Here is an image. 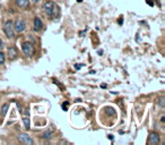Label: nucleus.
Wrapping results in <instances>:
<instances>
[{"mask_svg":"<svg viewBox=\"0 0 165 145\" xmlns=\"http://www.w3.org/2000/svg\"><path fill=\"white\" fill-rule=\"evenodd\" d=\"M42 9L49 17H57V16H59V7L53 1H49V0L45 1L42 5Z\"/></svg>","mask_w":165,"mask_h":145,"instance_id":"obj_1","label":"nucleus"},{"mask_svg":"<svg viewBox=\"0 0 165 145\" xmlns=\"http://www.w3.org/2000/svg\"><path fill=\"white\" fill-rule=\"evenodd\" d=\"M23 123H24V125H25V128L26 129H29L31 128V123H29V118L28 117H24L23 118Z\"/></svg>","mask_w":165,"mask_h":145,"instance_id":"obj_10","label":"nucleus"},{"mask_svg":"<svg viewBox=\"0 0 165 145\" xmlns=\"http://www.w3.org/2000/svg\"><path fill=\"white\" fill-rule=\"evenodd\" d=\"M25 28H26V23H25L24 19H22V18H17L14 23L15 32L22 33V32H24L25 31Z\"/></svg>","mask_w":165,"mask_h":145,"instance_id":"obj_4","label":"nucleus"},{"mask_svg":"<svg viewBox=\"0 0 165 145\" xmlns=\"http://www.w3.org/2000/svg\"><path fill=\"white\" fill-rule=\"evenodd\" d=\"M7 56L9 58V60H15L18 57V50L16 49V46H9L7 49Z\"/></svg>","mask_w":165,"mask_h":145,"instance_id":"obj_7","label":"nucleus"},{"mask_svg":"<svg viewBox=\"0 0 165 145\" xmlns=\"http://www.w3.org/2000/svg\"><path fill=\"white\" fill-rule=\"evenodd\" d=\"M77 1H78V2H81V0H77Z\"/></svg>","mask_w":165,"mask_h":145,"instance_id":"obj_20","label":"nucleus"},{"mask_svg":"<svg viewBox=\"0 0 165 145\" xmlns=\"http://www.w3.org/2000/svg\"><path fill=\"white\" fill-rule=\"evenodd\" d=\"M8 108H9V106H8L7 103L2 106V108H1V116H2V117H4V116H5V115H6V113H7Z\"/></svg>","mask_w":165,"mask_h":145,"instance_id":"obj_11","label":"nucleus"},{"mask_svg":"<svg viewBox=\"0 0 165 145\" xmlns=\"http://www.w3.org/2000/svg\"><path fill=\"white\" fill-rule=\"evenodd\" d=\"M147 143L149 145H156L159 143V135L157 133H155V131H151L149 136H148V139H147Z\"/></svg>","mask_w":165,"mask_h":145,"instance_id":"obj_5","label":"nucleus"},{"mask_svg":"<svg viewBox=\"0 0 165 145\" xmlns=\"http://www.w3.org/2000/svg\"><path fill=\"white\" fill-rule=\"evenodd\" d=\"M2 48H4V42L0 40V49H2Z\"/></svg>","mask_w":165,"mask_h":145,"instance_id":"obj_16","label":"nucleus"},{"mask_svg":"<svg viewBox=\"0 0 165 145\" xmlns=\"http://www.w3.org/2000/svg\"><path fill=\"white\" fill-rule=\"evenodd\" d=\"M15 2L19 8H28L29 7V0H15Z\"/></svg>","mask_w":165,"mask_h":145,"instance_id":"obj_9","label":"nucleus"},{"mask_svg":"<svg viewBox=\"0 0 165 145\" xmlns=\"http://www.w3.org/2000/svg\"><path fill=\"white\" fill-rule=\"evenodd\" d=\"M43 138H45V139H50V138L52 137V131H45L44 134H43V136H42Z\"/></svg>","mask_w":165,"mask_h":145,"instance_id":"obj_12","label":"nucleus"},{"mask_svg":"<svg viewBox=\"0 0 165 145\" xmlns=\"http://www.w3.org/2000/svg\"><path fill=\"white\" fill-rule=\"evenodd\" d=\"M157 102H158V104L162 107V108H164V107H165V99L163 98V96H161V98L158 99Z\"/></svg>","mask_w":165,"mask_h":145,"instance_id":"obj_14","label":"nucleus"},{"mask_svg":"<svg viewBox=\"0 0 165 145\" xmlns=\"http://www.w3.org/2000/svg\"><path fill=\"white\" fill-rule=\"evenodd\" d=\"M81 65H77V66H76V67H75V68H76V69H79V68H81Z\"/></svg>","mask_w":165,"mask_h":145,"instance_id":"obj_19","label":"nucleus"},{"mask_svg":"<svg viewBox=\"0 0 165 145\" xmlns=\"http://www.w3.org/2000/svg\"><path fill=\"white\" fill-rule=\"evenodd\" d=\"M68 106H69V103H68V102H65V103L62 104V109H63V110H67V107H68Z\"/></svg>","mask_w":165,"mask_h":145,"instance_id":"obj_15","label":"nucleus"},{"mask_svg":"<svg viewBox=\"0 0 165 145\" xmlns=\"http://www.w3.org/2000/svg\"><path fill=\"white\" fill-rule=\"evenodd\" d=\"M32 1H33V4H37L40 0H32Z\"/></svg>","mask_w":165,"mask_h":145,"instance_id":"obj_17","label":"nucleus"},{"mask_svg":"<svg viewBox=\"0 0 165 145\" xmlns=\"http://www.w3.org/2000/svg\"><path fill=\"white\" fill-rule=\"evenodd\" d=\"M42 28H43V22L41 21V18L35 17L34 18V30H35L36 32H40Z\"/></svg>","mask_w":165,"mask_h":145,"instance_id":"obj_8","label":"nucleus"},{"mask_svg":"<svg viewBox=\"0 0 165 145\" xmlns=\"http://www.w3.org/2000/svg\"><path fill=\"white\" fill-rule=\"evenodd\" d=\"M25 113H26V115H29V110L26 109V110H25Z\"/></svg>","mask_w":165,"mask_h":145,"instance_id":"obj_18","label":"nucleus"},{"mask_svg":"<svg viewBox=\"0 0 165 145\" xmlns=\"http://www.w3.org/2000/svg\"><path fill=\"white\" fill-rule=\"evenodd\" d=\"M4 33L6 34L8 39L15 38V30H14V23L11 21H7L4 24Z\"/></svg>","mask_w":165,"mask_h":145,"instance_id":"obj_2","label":"nucleus"},{"mask_svg":"<svg viewBox=\"0 0 165 145\" xmlns=\"http://www.w3.org/2000/svg\"><path fill=\"white\" fill-rule=\"evenodd\" d=\"M5 60H6V56H5V53L2 51H0V65H4Z\"/></svg>","mask_w":165,"mask_h":145,"instance_id":"obj_13","label":"nucleus"},{"mask_svg":"<svg viewBox=\"0 0 165 145\" xmlns=\"http://www.w3.org/2000/svg\"><path fill=\"white\" fill-rule=\"evenodd\" d=\"M22 50H23V52H24V54L26 57H32L35 53V48H34V46H33L31 42H28V41L23 42V44H22Z\"/></svg>","mask_w":165,"mask_h":145,"instance_id":"obj_3","label":"nucleus"},{"mask_svg":"<svg viewBox=\"0 0 165 145\" xmlns=\"http://www.w3.org/2000/svg\"><path fill=\"white\" fill-rule=\"evenodd\" d=\"M18 141L21 142L22 144H26V145H32L34 143L33 139L27 134H19L18 135Z\"/></svg>","mask_w":165,"mask_h":145,"instance_id":"obj_6","label":"nucleus"}]
</instances>
